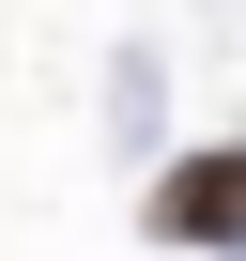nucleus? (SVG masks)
I'll return each instance as SVG.
<instances>
[{
    "label": "nucleus",
    "instance_id": "f257e3e1",
    "mask_svg": "<svg viewBox=\"0 0 246 261\" xmlns=\"http://www.w3.org/2000/svg\"><path fill=\"white\" fill-rule=\"evenodd\" d=\"M154 230H169V246H215V230H246V154H200V169H169V185H154Z\"/></svg>",
    "mask_w": 246,
    "mask_h": 261
}]
</instances>
